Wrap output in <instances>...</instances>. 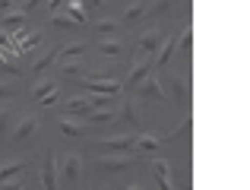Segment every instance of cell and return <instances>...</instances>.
<instances>
[{"label":"cell","instance_id":"cell-21","mask_svg":"<svg viewBox=\"0 0 250 190\" xmlns=\"http://www.w3.org/2000/svg\"><path fill=\"white\" fill-rule=\"evenodd\" d=\"M54 61H57V48H44L42 54H35V61H32V67H29V70L38 76V73H44V70H48Z\"/></svg>","mask_w":250,"mask_h":190},{"label":"cell","instance_id":"cell-39","mask_svg":"<svg viewBox=\"0 0 250 190\" xmlns=\"http://www.w3.org/2000/svg\"><path fill=\"white\" fill-rule=\"evenodd\" d=\"M124 3H133V0H124Z\"/></svg>","mask_w":250,"mask_h":190},{"label":"cell","instance_id":"cell-28","mask_svg":"<svg viewBox=\"0 0 250 190\" xmlns=\"http://www.w3.org/2000/svg\"><path fill=\"white\" fill-rule=\"evenodd\" d=\"M190 127H193V121H190V111H187V114H184V121L177 124V130H171V133H168V140H181V136H187Z\"/></svg>","mask_w":250,"mask_h":190},{"label":"cell","instance_id":"cell-34","mask_svg":"<svg viewBox=\"0 0 250 190\" xmlns=\"http://www.w3.org/2000/svg\"><path fill=\"white\" fill-rule=\"evenodd\" d=\"M10 44H13V38L6 35L3 29H0V51H10Z\"/></svg>","mask_w":250,"mask_h":190},{"label":"cell","instance_id":"cell-25","mask_svg":"<svg viewBox=\"0 0 250 190\" xmlns=\"http://www.w3.org/2000/svg\"><path fill=\"white\" fill-rule=\"evenodd\" d=\"M63 13H67V16H73L76 22H85V6H83V0H67V3H63Z\"/></svg>","mask_w":250,"mask_h":190},{"label":"cell","instance_id":"cell-7","mask_svg":"<svg viewBox=\"0 0 250 190\" xmlns=\"http://www.w3.org/2000/svg\"><path fill=\"white\" fill-rule=\"evenodd\" d=\"M168 86H171L174 102L181 105L184 111H187V108H190V80H187V73H171V76H168Z\"/></svg>","mask_w":250,"mask_h":190},{"label":"cell","instance_id":"cell-27","mask_svg":"<svg viewBox=\"0 0 250 190\" xmlns=\"http://www.w3.org/2000/svg\"><path fill=\"white\" fill-rule=\"evenodd\" d=\"M42 35H22L19 38V54H25V51H35V48H42Z\"/></svg>","mask_w":250,"mask_h":190},{"label":"cell","instance_id":"cell-19","mask_svg":"<svg viewBox=\"0 0 250 190\" xmlns=\"http://www.w3.org/2000/svg\"><path fill=\"white\" fill-rule=\"evenodd\" d=\"M25 165H29V159H6V162H0V181H10V178H16L19 171H25Z\"/></svg>","mask_w":250,"mask_h":190},{"label":"cell","instance_id":"cell-29","mask_svg":"<svg viewBox=\"0 0 250 190\" xmlns=\"http://www.w3.org/2000/svg\"><path fill=\"white\" fill-rule=\"evenodd\" d=\"M10 127H13V111L10 108H0V140H6Z\"/></svg>","mask_w":250,"mask_h":190},{"label":"cell","instance_id":"cell-14","mask_svg":"<svg viewBox=\"0 0 250 190\" xmlns=\"http://www.w3.org/2000/svg\"><path fill=\"white\" fill-rule=\"evenodd\" d=\"M92 111V98L89 95H73L67 105H63V114H70V117H85Z\"/></svg>","mask_w":250,"mask_h":190},{"label":"cell","instance_id":"cell-23","mask_svg":"<svg viewBox=\"0 0 250 190\" xmlns=\"http://www.w3.org/2000/svg\"><path fill=\"white\" fill-rule=\"evenodd\" d=\"M85 73H89V67L83 63V57H80V61H63L61 63V76H63V80H73V76L80 80V76H85Z\"/></svg>","mask_w":250,"mask_h":190},{"label":"cell","instance_id":"cell-5","mask_svg":"<svg viewBox=\"0 0 250 190\" xmlns=\"http://www.w3.org/2000/svg\"><path fill=\"white\" fill-rule=\"evenodd\" d=\"M140 114H143L140 98H136V95H127L124 102H117L114 121H117V124H127V127H133V124H140Z\"/></svg>","mask_w":250,"mask_h":190},{"label":"cell","instance_id":"cell-22","mask_svg":"<svg viewBox=\"0 0 250 190\" xmlns=\"http://www.w3.org/2000/svg\"><path fill=\"white\" fill-rule=\"evenodd\" d=\"M92 29H95L98 38H117L121 35V22H117V19H95Z\"/></svg>","mask_w":250,"mask_h":190},{"label":"cell","instance_id":"cell-30","mask_svg":"<svg viewBox=\"0 0 250 190\" xmlns=\"http://www.w3.org/2000/svg\"><path fill=\"white\" fill-rule=\"evenodd\" d=\"M0 190H25V184H22V178H10V181H0Z\"/></svg>","mask_w":250,"mask_h":190},{"label":"cell","instance_id":"cell-9","mask_svg":"<svg viewBox=\"0 0 250 190\" xmlns=\"http://www.w3.org/2000/svg\"><path fill=\"white\" fill-rule=\"evenodd\" d=\"M133 92L140 95V98H149V102H165V86H162V80H159V76H152V73H149L146 80L133 89Z\"/></svg>","mask_w":250,"mask_h":190},{"label":"cell","instance_id":"cell-20","mask_svg":"<svg viewBox=\"0 0 250 190\" xmlns=\"http://www.w3.org/2000/svg\"><path fill=\"white\" fill-rule=\"evenodd\" d=\"M143 16H146V0H133V3H127V10H124L121 25H133V22H140Z\"/></svg>","mask_w":250,"mask_h":190},{"label":"cell","instance_id":"cell-4","mask_svg":"<svg viewBox=\"0 0 250 190\" xmlns=\"http://www.w3.org/2000/svg\"><path fill=\"white\" fill-rule=\"evenodd\" d=\"M140 162V152H111V155H102L95 162L98 171H127Z\"/></svg>","mask_w":250,"mask_h":190},{"label":"cell","instance_id":"cell-17","mask_svg":"<svg viewBox=\"0 0 250 190\" xmlns=\"http://www.w3.org/2000/svg\"><path fill=\"white\" fill-rule=\"evenodd\" d=\"M177 3H181V0H152V3H146V16L162 19V16H168V13H174Z\"/></svg>","mask_w":250,"mask_h":190},{"label":"cell","instance_id":"cell-13","mask_svg":"<svg viewBox=\"0 0 250 190\" xmlns=\"http://www.w3.org/2000/svg\"><path fill=\"white\" fill-rule=\"evenodd\" d=\"M95 51L102 57H124V51H127V44L121 42V38H98V44H95Z\"/></svg>","mask_w":250,"mask_h":190},{"label":"cell","instance_id":"cell-36","mask_svg":"<svg viewBox=\"0 0 250 190\" xmlns=\"http://www.w3.org/2000/svg\"><path fill=\"white\" fill-rule=\"evenodd\" d=\"M63 3H67V0H48V10H51V13H61Z\"/></svg>","mask_w":250,"mask_h":190},{"label":"cell","instance_id":"cell-32","mask_svg":"<svg viewBox=\"0 0 250 190\" xmlns=\"http://www.w3.org/2000/svg\"><path fill=\"white\" fill-rule=\"evenodd\" d=\"M42 3H44V0H22V3H16V6L25 13V16H29V13H32V10H38Z\"/></svg>","mask_w":250,"mask_h":190},{"label":"cell","instance_id":"cell-1","mask_svg":"<svg viewBox=\"0 0 250 190\" xmlns=\"http://www.w3.org/2000/svg\"><path fill=\"white\" fill-rule=\"evenodd\" d=\"M38 130H42V121H38L35 114H22L16 124L10 127V133H6V140L13 143V146H25V143H32L38 136Z\"/></svg>","mask_w":250,"mask_h":190},{"label":"cell","instance_id":"cell-35","mask_svg":"<svg viewBox=\"0 0 250 190\" xmlns=\"http://www.w3.org/2000/svg\"><path fill=\"white\" fill-rule=\"evenodd\" d=\"M10 10H16V0H0V16L10 13Z\"/></svg>","mask_w":250,"mask_h":190},{"label":"cell","instance_id":"cell-31","mask_svg":"<svg viewBox=\"0 0 250 190\" xmlns=\"http://www.w3.org/2000/svg\"><path fill=\"white\" fill-rule=\"evenodd\" d=\"M38 102H42V108H54V105L61 102V89H54V92H48L44 98H38Z\"/></svg>","mask_w":250,"mask_h":190},{"label":"cell","instance_id":"cell-6","mask_svg":"<svg viewBox=\"0 0 250 190\" xmlns=\"http://www.w3.org/2000/svg\"><path fill=\"white\" fill-rule=\"evenodd\" d=\"M149 73H152V57H136L133 67H130V73H127V80H124V89H127V92H133V89L140 86Z\"/></svg>","mask_w":250,"mask_h":190},{"label":"cell","instance_id":"cell-18","mask_svg":"<svg viewBox=\"0 0 250 190\" xmlns=\"http://www.w3.org/2000/svg\"><path fill=\"white\" fill-rule=\"evenodd\" d=\"M89 51V44L85 42H70V44H63V48H57V61H80V57Z\"/></svg>","mask_w":250,"mask_h":190},{"label":"cell","instance_id":"cell-38","mask_svg":"<svg viewBox=\"0 0 250 190\" xmlns=\"http://www.w3.org/2000/svg\"><path fill=\"white\" fill-rule=\"evenodd\" d=\"M127 190H143V187H140V184H130V187H127Z\"/></svg>","mask_w":250,"mask_h":190},{"label":"cell","instance_id":"cell-24","mask_svg":"<svg viewBox=\"0 0 250 190\" xmlns=\"http://www.w3.org/2000/svg\"><path fill=\"white\" fill-rule=\"evenodd\" d=\"M54 89H57V80H54V76H51V80H38V83H32L29 95H32V98H35V102H38V98H44L48 92H54Z\"/></svg>","mask_w":250,"mask_h":190},{"label":"cell","instance_id":"cell-10","mask_svg":"<svg viewBox=\"0 0 250 190\" xmlns=\"http://www.w3.org/2000/svg\"><path fill=\"white\" fill-rule=\"evenodd\" d=\"M133 143H136L133 133H117V136H102V140H98V146L108 149V152H136Z\"/></svg>","mask_w":250,"mask_h":190},{"label":"cell","instance_id":"cell-11","mask_svg":"<svg viewBox=\"0 0 250 190\" xmlns=\"http://www.w3.org/2000/svg\"><path fill=\"white\" fill-rule=\"evenodd\" d=\"M190 51H193V29H190V25H184L181 35L174 38V54L181 57L184 67H190Z\"/></svg>","mask_w":250,"mask_h":190},{"label":"cell","instance_id":"cell-16","mask_svg":"<svg viewBox=\"0 0 250 190\" xmlns=\"http://www.w3.org/2000/svg\"><path fill=\"white\" fill-rule=\"evenodd\" d=\"M133 149L140 155H155L162 149V140H159V136H152V133H140V136H136V143H133Z\"/></svg>","mask_w":250,"mask_h":190},{"label":"cell","instance_id":"cell-33","mask_svg":"<svg viewBox=\"0 0 250 190\" xmlns=\"http://www.w3.org/2000/svg\"><path fill=\"white\" fill-rule=\"evenodd\" d=\"M6 98H13V86L10 83H0V102H6Z\"/></svg>","mask_w":250,"mask_h":190},{"label":"cell","instance_id":"cell-12","mask_svg":"<svg viewBox=\"0 0 250 190\" xmlns=\"http://www.w3.org/2000/svg\"><path fill=\"white\" fill-rule=\"evenodd\" d=\"M57 127H61L63 136H73V140H80V136L89 133V124L80 121V117H70V114H61V117H57Z\"/></svg>","mask_w":250,"mask_h":190},{"label":"cell","instance_id":"cell-2","mask_svg":"<svg viewBox=\"0 0 250 190\" xmlns=\"http://www.w3.org/2000/svg\"><path fill=\"white\" fill-rule=\"evenodd\" d=\"M80 171H83V159L76 152H70L67 159L61 162V165H57V187H73L76 181H80Z\"/></svg>","mask_w":250,"mask_h":190},{"label":"cell","instance_id":"cell-15","mask_svg":"<svg viewBox=\"0 0 250 190\" xmlns=\"http://www.w3.org/2000/svg\"><path fill=\"white\" fill-rule=\"evenodd\" d=\"M42 190H57V159L48 155L42 165Z\"/></svg>","mask_w":250,"mask_h":190},{"label":"cell","instance_id":"cell-26","mask_svg":"<svg viewBox=\"0 0 250 190\" xmlns=\"http://www.w3.org/2000/svg\"><path fill=\"white\" fill-rule=\"evenodd\" d=\"M76 19L67 16V13H51V29H76Z\"/></svg>","mask_w":250,"mask_h":190},{"label":"cell","instance_id":"cell-37","mask_svg":"<svg viewBox=\"0 0 250 190\" xmlns=\"http://www.w3.org/2000/svg\"><path fill=\"white\" fill-rule=\"evenodd\" d=\"M83 6H92V10H98V6H104V0H83Z\"/></svg>","mask_w":250,"mask_h":190},{"label":"cell","instance_id":"cell-3","mask_svg":"<svg viewBox=\"0 0 250 190\" xmlns=\"http://www.w3.org/2000/svg\"><path fill=\"white\" fill-rule=\"evenodd\" d=\"M80 83L95 95H121L124 92V83L114 80V76H80Z\"/></svg>","mask_w":250,"mask_h":190},{"label":"cell","instance_id":"cell-8","mask_svg":"<svg viewBox=\"0 0 250 190\" xmlns=\"http://www.w3.org/2000/svg\"><path fill=\"white\" fill-rule=\"evenodd\" d=\"M162 42H165V29H149L146 35H140V42H136V57H152Z\"/></svg>","mask_w":250,"mask_h":190}]
</instances>
